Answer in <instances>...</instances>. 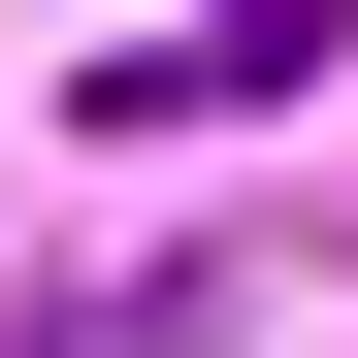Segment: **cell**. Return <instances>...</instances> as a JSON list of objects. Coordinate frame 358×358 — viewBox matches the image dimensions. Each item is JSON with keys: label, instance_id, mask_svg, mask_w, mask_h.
I'll list each match as a JSON object with an SVG mask.
<instances>
[{"label": "cell", "instance_id": "obj_1", "mask_svg": "<svg viewBox=\"0 0 358 358\" xmlns=\"http://www.w3.org/2000/svg\"><path fill=\"white\" fill-rule=\"evenodd\" d=\"M293 66H326V0H196V33L98 66V131H228V98H293Z\"/></svg>", "mask_w": 358, "mask_h": 358}]
</instances>
